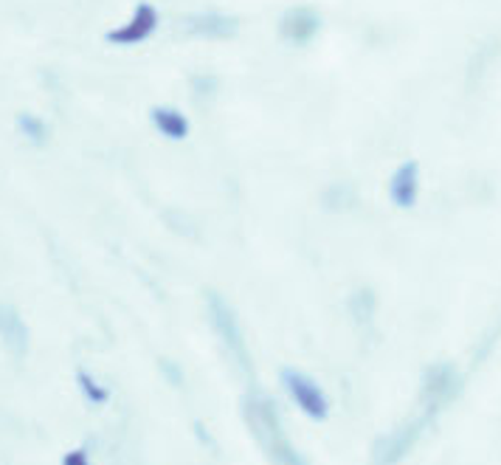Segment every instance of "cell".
Instances as JSON below:
<instances>
[{
    "instance_id": "cell-10",
    "label": "cell",
    "mask_w": 501,
    "mask_h": 465,
    "mask_svg": "<svg viewBox=\"0 0 501 465\" xmlns=\"http://www.w3.org/2000/svg\"><path fill=\"white\" fill-rule=\"evenodd\" d=\"M63 465H91V457H88V451H85V449H73V451H68V454H65Z\"/></svg>"
},
{
    "instance_id": "cell-5",
    "label": "cell",
    "mask_w": 501,
    "mask_h": 465,
    "mask_svg": "<svg viewBox=\"0 0 501 465\" xmlns=\"http://www.w3.org/2000/svg\"><path fill=\"white\" fill-rule=\"evenodd\" d=\"M319 25H322V20L313 9L296 6L282 17V37L290 43H307L315 32H319Z\"/></svg>"
},
{
    "instance_id": "cell-6",
    "label": "cell",
    "mask_w": 501,
    "mask_h": 465,
    "mask_svg": "<svg viewBox=\"0 0 501 465\" xmlns=\"http://www.w3.org/2000/svg\"><path fill=\"white\" fill-rule=\"evenodd\" d=\"M152 124L158 133L172 141H180L189 136V119L178 108H152Z\"/></svg>"
},
{
    "instance_id": "cell-2",
    "label": "cell",
    "mask_w": 501,
    "mask_h": 465,
    "mask_svg": "<svg viewBox=\"0 0 501 465\" xmlns=\"http://www.w3.org/2000/svg\"><path fill=\"white\" fill-rule=\"evenodd\" d=\"M254 426L259 431V437L265 441V446L271 449V457L276 460V465H302V460L296 457V451L290 449L287 437L279 429L276 412L268 403L254 406Z\"/></svg>"
},
{
    "instance_id": "cell-3",
    "label": "cell",
    "mask_w": 501,
    "mask_h": 465,
    "mask_svg": "<svg viewBox=\"0 0 501 465\" xmlns=\"http://www.w3.org/2000/svg\"><path fill=\"white\" fill-rule=\"evenodd\" d=\"M155 29H158V12H155V6L152 4H139L136 12L130 15V20L121 23L119 29H113L108 34V40L113 45L130 48V45H141L144 40H149Z\"/></svg>"
},
{
    "instance_id": "cell-9",
    "label": "cell",
    "mask_w": 501,
    "mask_h": 465,
    "mask_svg": "<svg viewBox=\"0 0 501 465\" xmlns=\"http://www.w3.org/2000/svg\"><path fill=\"white\" fill-rule=\"evenodd\" d=\"M76 381H79V386H82V392L88 395L91 403H104V401H108V390H104V386H99L88 373H79Z\"/></svg>"
},
{
    "instance_id": "cell-1",
    "label": "cell",
    "mask_w": 501,
    "mask_h": 465,
    "mask_svg": "<svg viewBox=\"0 0 501 465\" xmlns=\"http://www.w3.org/2000/svg\"><path fill=\"white\" fill-rule=\"evenodd\" d=\"M282 383L287 395L296 401V406L304 412V415L315 418V421H324L327 412H330V401L324 395V390L313 378H307L304 373H296V370H284L282 373Z\"/></svg>"
},
{
    "instance_id": "cell-4",
    "label": "cell",
    "mask_w": 501,
    "mask_h": 465,
    "mask_svg": "<svg viewBox=\"0 0 501 465\" xmlns=\"http://www.w3.org/2000/svg\"><path fill=\"white\" fill-rule=\"evenodd\" d=\"M417 195H419V167L414 161H406L394 170L389 180V198L394 200V206L409 209V206H414Z\"/></svg>"
},
{
    "instance_id": "cell-7",
    "label": "cell",
    "mask_w": 501,
    "mask_h": 465,
    "mask_svg": "<svg viewBox=\"0 0 501 465\" xmlns=\"http://www.w3.org/2000/svg\"><path fill=\"white\" fill-rule=\"evenodd\" d=\"M200 23L203 25H198V32L200 34H206V37H226V34H231V20H226V17H217V15H208V17H200Z\"/></svg>"
},
{
    "instance_id": "cell-8",
    "label": "cell",
    "mask_w": 501,
    "mask_h": 465,
    "mask_svg": "<svg viewBox=\"0 0 501 465\" xmlns=\"http://www.w3.org/2000/svg\"><path fill=\"white\" fill-rule=\"evenodd\" d=\"M20 131L29 136L32 141H45V136H48V127H45V121L43 119H37V116H32V113H23L20 116Z\"/></svg>"
}]
</instances>
